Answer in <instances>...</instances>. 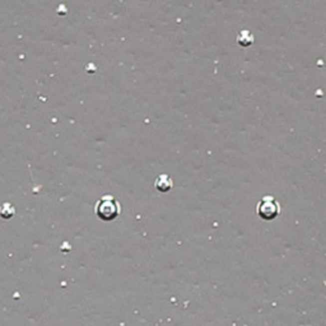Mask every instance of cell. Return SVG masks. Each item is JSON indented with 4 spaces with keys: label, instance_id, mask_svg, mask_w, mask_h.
I'll return each instance as SVG.
<instances>
[{
    "label": "cell",
    "instance_id": "4",
    "mask_svg": "<svg viewBox=\"0 0 326 326\" xmlns=\"http://www.w3.org/2000/svg\"><path fill=\"white\" fill-rule=\"evenodd\" d=\"M254 41H255V37H254V34L251 33V32L247 31V29H242V31L237 34V43L238 45H241L242 47H249V46L253 45Z\"/></svg>",
    "mask_w": 326,
    "mask_h": 326
},
{
    "label": "cell",
    "instance_id": "2",
    "mask_svg": "<svg viewBox=\"0 0 326 326\" xmlns=\"http://www.w3.org/2000/svg\"><path fill=\"white\" fill-rule=\"evenodd\" d=\"M256 213L264 221H273L281 214V205L274 196L265 195L256 205Z\"/></svg>",
    "mask_w": 326,
    "mask_h": 326
},
{
    "label": "cell",
    "instance_id": "3",
    "mask_svg": "<svg viewBox=\"0 0 326 326\" xmlns=\"http://www.w3.org/2000/svg\"><path fill=\"white\" fill-rule=\"evenodd\" d=\"M154 187H156V190L159 191V193L166 194L172 190L173 181L167 173H162V175H159V176L157 177L156 181H154Z\"/></svg>",
    "mask_w": 326,
    "mask_h": 326
},
{
    "label": "cell",
    "instance_id": "1",
    "mask_svg": "<svg viewBox=\"0 0 326 326\" xmlns=\"http://www.w3.org/2000/svg\"><path fill=\"white\" fill-rule=\"evenodd\" d=\"M121 213V205L112 195H105L96 204V214L99 219L110 222L114 221Z\"/></svg>",
    "mask_w": 326,
    "mask_h": 326
},
{
    "label": "cell",
    "instance_id": "5",
    "mask_svg": "<svg viewBox=\"0 0 326 326\" xmlns=\"http://www.w3.org/2000/svg\"><path fill=\"white\" fill-rule=\"evenodd\" d=\"M14 213L15 209L9 203H4L1 205V208H0V216L3 217V218H11V217L14 216Z\"/></svg>",
    "mask_w": 326,
    "mask_h": 326
}]
</instances>
